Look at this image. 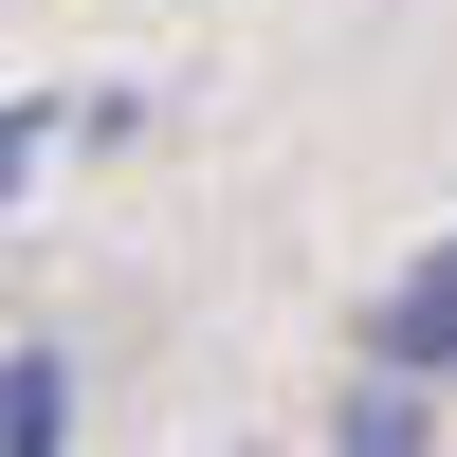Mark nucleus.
I'll use <instances>...</instances> for the list:
<instances>
[{
    "label": "nucleus",
    "mask_w": 457,
    "mask_h": 457,
    "mask_svg": "<svg viewBox=\"0 0 457 457\" xmlns=\"http://www.w3.org/2000/svg\"><path fill=\"white\" fill-rule=\"evenodd\" d=\"M366 366H403V385H439V366H457V238L403 256V293L366 312Z\"/></svg>",
    "instance_id": "1"
},
{
    "label": "nucleus",
    "mask_w": 457,
    "mask_h": 457,
    "mask_svg": "<svg viewBox=\"0 0 457 457\" xmlns=\"http://www.w3.org/2000/svg\"><path fill=\"white\" fill-rule=\"evenodd\" d=\"M55 439H73V366L19 348V366H0V457H55Z\"/></svg>",
    "instance_id": "2"
},
{
    "label": "nucleus",
    "mask_w": 457,
    "mask_h": 457,
    "mask_svg": "<svg viewBox=\"0 0 457 457\" xmlns=\"http://www.w3.org/2000/svg\"><path fill=\"white\" fill-rule=\"evenodd\" d=\"M329 457H421V385H403V366L348 385V439H329Z\"/></svg>",
    "instance_id": "3"
},
{
    "label": "nucleus",
    "mask_w": 457,
    "mask_h": 457,
    "mask_svg": "<svg viewBox=\"0 0 457 457\" xmlns=\"http://www.w3.org/2000/svg\"><path fill=\"white\" fill-rule=\"evenodd\" d=\"M37 146H55V92H19V110H0V202H19V165H37Z\"/></svg>",
    "instance_id": "4"
}]
</instances>
